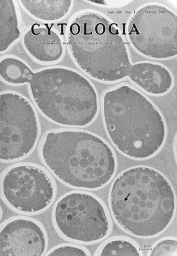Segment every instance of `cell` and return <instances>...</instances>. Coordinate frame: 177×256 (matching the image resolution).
I'll return each mask as SVG.
<instances>
[{
  "instance_id": "4fadbf2b",
  "label": "cell",
  "mask_w": 177,
  "mask_h": 256,
  "mask_svg": "<svg viewBox=\"0 0 177 256\" xmlns=\"http://www.w3.org/2000/svg\"><path fill=\"white\" fill-rule=\"evenodd\" d=\"M18 2L15 0L0 1L1 54L8 52L22 35V21Z\"/></svg>"
},
{
  "instance_id": "e0dca14e",
  "label": "cell",
  "mask_w": 177,
  "mask_h": 256,
  "mask_svg": "<svg viewBox=\"0 0 177 256\" xmlns=\"http://www.w3.org/2000/svg\"><path fill=\"white\" fill-rule=\"evenodd\" d=\"M90 4L98 6L106 7V8H115L124 7L132 2V1L125 0H89L85 1Z\"/></svg>"
},
{
  "instance_id": "7a4b0ae2",
  "label": "cell",
  "mask_w": 177,
  "mask_h": 256,
  "mask_svg": "<svg viewBox=\"0 0 177 256\" xmlns=\"http://www.w3.org/2000/svg\"><path fill=\"white\" fill-rule=\"evenodd\" d=\"M0 76L9 86L28 84L36 109L58 126L87 128L100 112V98L94 84L71 68L55 65L34 70L20 58L5 54L0 60Z\"/></svg>"
},
{
  "instance_id": "277c9868",
  "label": "cell",
  "mask_w": 177,
  "mask_h": 256,
  "mask_svg": "<svg viewBox=\"0 0 177 256\" xmlns=\"http://www.w3.org/2000/svg\"><path fill=\"white\" fill-rule=\"evenodd\" d=\"M38 154L51 174L75 189L97 191L108 185L117 172L112 146L99 135L79 128L46 132Z\"/></svg>"
},
{
  "instance_id": "3957f363",
  "label": "cell",
  "mask_w": 177,
  "mask_h": 256,
  "mask_svg": "<svg viewBox=\"0 0 177 256\" xmlns=\"http://www.w3.org/2000/svg\"><path fill=\"white\" fill-rule=\"evenodd\" d=\"M108 204L113 220L130 235L153 238L171 224L176 214V196L168 178L154 168L135 166L114 179Z\"/></svg>"
},
{
  "instance_id": "5b68a950",
  "label": "cell",
  "mask_w": 177,
  "mask_h": 256,
  "mask_svg": "<svg viewBox=\"0 0 177 256\" xmlns=\"http://www.w3.org/2000/svg\"><path fill=\"white\" fill-rule=\"evenodd\" d=\"M100 110L106 134L121 154L144 160L155 156L163 148L168 132L164 117L134 86L123 82L105 90Z\"/></svg>"
},
{
  "instance_id": "9c48e42d",
  "label": "cell",
  "mask_w": 177,
  "mask_h": 256,
  "mask_svg": "<svg viewBox=\"0 0 177 256\" xmlns=\"http://www.w3.org/2000/svg\"><path fill=\"white\" fill-rule=\"evenodd\" d=\"M56 182L40 164L18 162L6 168L1 176L2 198L11 210L22 214L42 213L56 198Z\"/></svg>"
},
{
  "instance_id": "7c38bea8",
  "label": "cell",
  "mask_w": 177,
  "mask_h": 256,
  "mask_svg": "<svg viewBox=\"0 0 177 256\" xmlns=\"http://www.w3.org/2000/svg\"><path fill=\"white\" fill-rule=\"evenodd\" d=\"M18 3L33 19L46 24L65 19L74 6L73 0H20Z\"/></svg>"
},
{
  "instance_id": "8992f818",
  "label": "cell",
  "mask_w": 177,
  "mask_h": 256,
  "mask_svg": "<svg viewBox=\"0 0 177 256\" xmlns=\"http://www.w3.org/2000/svg\"><path fill=\"white\" fill-rule=\"evenodd\" d=\"M52 222L62 238L73 243L92 244L111 234V214L100 198L84 190L65 194L55 202Z\"/></svg>"
},
{
  "instance_id": "6da1fadb",
  "label": "cell",
  "mask_w": 177,
  "mask_h": 256,
  "mask_svg": "<svg viewBox=\"0 0 177 256\" xmlns=\"http://www.w3.org/2000/svg\"><path fill=\"white\" fill-rule=\"evenodd\" d=\"M65 39L74 63L96 82L111 84L129 79L136 88L152 96H165L174 88V76L164 64L132 62L119 25L98 10L74 14L66 26Z\"/></svg>"
},
{
  "instance_id": "8fae6325",
  "label": "cell",
  "mask_w": 177,
  "mask_h": 256,
  "mask_svg": "<svg viewBox=\"0 0 177 256\" xmlns=\"http://www.w3.org/2000/svg\"><path fill=\"white\" fill-rule=\"evenodd\" d=\"M22 40L26 52L39 64L53 66L60 63L65 56L64 38L52 26L33 24L26 29Z\"/></svg>"
},
{
  "instance_id": "ba28073f",
  "label": "cell",
  "mask_w": 177,
  "mask_h": 256,
  "mask_svg": "<svg viewBox=\"0 0 177 256\" xmlns=\"http://www.w3.org/2000/svg\"><path fill=\"white\" fill-rule=\"evenodd\" d=\"M1 162L23 160L35 150L41 136V126L35 106L13 90L0 94Z\"/></svg>"
},
{
  "instance_id": "ac0fdd59",
  "label": "cell",
  "mask_w": 177,
  "mask_h": 256,
  "mask_svg": "<svg viewBox=\"0 0 177 256\" xmlns=\"http://www.w3.org/2000/svg\"><path fill=\"white\" fill-rule=\"evenodd\" d=\"M1 210H2V215H1V218H2V217H3V208H1Z\"/></svg>"
},
{
  "instance_id": "52a82bcc",
  "label": "cell",
  "mask_w": 177,
  "mask_h": 256,
  "mask_svg": "<svg viewBox=\"0 0 177 256\" xmlns=\"http://www.w3.org/2000/svg\"><path fill=\"white\" fill-rule=\"evenodd\" d=\"M132 48L150 60H170L177 56V16L163 4L148 2L132 13L126 25Z\"/></svg>"
},
{
  "instance_id": "2e32d148",
  "label": "cell",
  "mask_w": 177,
  "mask_h": 256,
  "mask_svg": "<svg viewBox=\"0 0 177 256\" xmlns=\"http://www.w3.org/2000/svg\"><path fill=\"white\" fill-rule=\"evenodd\" d=\"M150 256H176L177 238L176 237L163 238L153 244L149 252Z\"/></svg>"
},
{
  "instance_id": "30bf717a",
  "label": "cell",
  "mask_w": 177,
  "mask_h": 256,
  "mask_svg": "<svg viewBox=\"0 0 177 256\" xmlns=\"http://www.w3.org/2000/svg\"><path fill=\"white\" fill-rule=\"evenodd\" d=\"M1 256H42L48 236L41 222L29 216H17L1 224Z\"/></svg>"
},
{
  "instance_id": "5bb4252c",
  "label": "cell",
  "mask_w": 177,
  "mask_h": 256,
  "mask_svg": "<svg viewBox=\"0 0 177 256\" xmlns=\"http://www.w3.org/2000/svg\"><path fill=\"white\" fill-rule=\"evenodd\" d=\"M94 256H142L143 254L133 239L127 236H116L105 240L99 245Z\"/></svg>"
},
{
  "instance_id": "9a60e30c",
  "label": "cell",
  "mask_w": 177,
  "mask_h": 256,
  "mask_svg": "<svg viewBox=\"0 0 177 256\" xmlns=\"http://www.w3.org/2000/svg\"><path fill=\"white\" fill-rule=\"evenodd\" d=\"M44 256H91L90 252L86 247L78 244H62L57 245L47 252Z\"/></svg>"
}]
</instances>
